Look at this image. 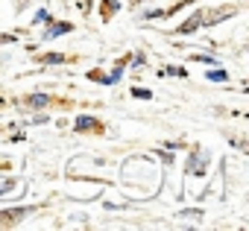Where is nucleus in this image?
Wrapping results in <instances>:
<instances>
[{
    "instance_id": "nucleus-1",
    "label": "nucleus",
    "mask_w": 249,
    "mask_h": 231,
    "mask_svg": "<svg viewBox=\"0 0 249 231\" xmlns=\"http://www.w3.org/2000/svg\"><path fill=\"white\" fill-rule=\"evenodd\" d=\"M24 214H30V208H15V211H3V214H0V225H9V222L21 219Z\"/></svg>"
},
{
    "instance_id": "nucleus-2",
    "label": "nucleus",
    "mask_w": 249,
    "mask_h": 231,
    "mask_svg": "<svg viewBox=\"0 0 249 231\" xmlns=\"http://www.w3.org/2000/svg\"><path fill=\"white\" fill-rule=\"evenodd\" d=\"M202 21H205V18H202V12H194V15H191V18H188V21L179 27V33H194V30H196Z\"/></svg>"
},
{
    "instance_id": "nucleus-3",
    "label": "nucleus",
    "mask_w": 249,
    "mask_h": 231,
    "mask_svg": "<svg viewBox=\"0 0 249 231\" xmlns=\"http://www.w3.org/2000/svg\"><path fill=\"white\" fill-rule=\"evenodd\" d=\"M188 173L202 176V173H205V155H194V158H191V164H188Z\"/></svg>"
},
{
    "instance_id": "nucleus-4",
    "label": "nucleus",
    "mask_w": 249,
    "mask_h": 231,
    "mask_svg": "<svg viewBox=\"0 0 249 231\" xmlns=\"http://www.w3.org/2000/svg\"><path fill=\"white\" fill-rule=\"evenodd\" d=\"M100 126H103V123H97L94 117H79V120H76V129H79V132H85V129H88V132H97Z\"/></svg>"
},
{
    "instance_id": "nucleus-5",
    "label": "nucleus",
    "mask_w": 249,
    "mask_h": 231,
    "mask_svg": "<svg viewBox=\"0 0 249 231\" xmlns=\"http://www.w3.org/2000/svg\"><path fill=\"white\" fill-rule=\"evenodd\" d=\"M65 33H71V24H53V27L47 30V38H56V35H65Z\"/></svg>"
},
{
    "instance_id": "nucleus-6",
    "label": "nucleus",
    "mask_w": 249,
    "mask_h": 231,
    "mask_svg": "<svg viewBox=\"0 0 249 231\" xmlns=\"http://www.w3.org/2000/svg\"><path fill=\"white\" fill-rule=\"evenodd\" d=\"M114 12H117V0H103V18L108 21Z\"/></svg>"
},
{
    "instance_id": "nucleus-7",
    "label": "nucleus",
    "mask_w": 249,
    "mask_h": 231,
    "mask_svg": "<svg viewBox=\"0 0 249 231\" xmlns=\"http://www.w3.org/2000/svg\"><path fill=\"white\" fill-rule=\"evenodd\" d=\"M47 102H50V99H47V97H41V94H38V97H30V105H36V108H44Z\"/></svg>"
},
{
    "instance_id": "nucleus-8",
    "label": "nucleus",
    "mask_w": 249,
    "mask_h": 231,
    "mask_svg": "<svg viewBox=\"0 0 249 231\" xmlns=\"http://www.w3.org/2000/svg\"><path fill=\"white\" fill-rule=\"evenodd\" d=\"M208 79H211V82H223V79H229V76H226L223 70H211V73H208Z\"/></svg>"
},
{
    "instance_id": "nucleus-9",
    "label": "nucleus",
    "mask_w": 249,
    "mask_h": 231,
    "mask_svg": "<svg viewBox=\"0 0 249 231\" xmlns=\"http://www.w3.org/2000/svg\"><path fill=\"white\" fill-rule=\"evenodd\" d=\"M132 94H135V97H141V99H150V97H153V94H150V91H147V88H135V91H132Z\"/></svg>"
},
{
    "instance_id": "nucleus-10",
    "label": "nucleus",
    "mask_w": 249,
    "mask_h": 231,
    "mask_svg": "<svg viewBox=\"0 0 249 231\" xmlns=\"http://www.w3.org/2000/svg\"><path fill=\"white\" fill-rule=\"evenodd\" d=\"M47 62H50V65H56V62H62V56H59V53H50V56H47Z\"/></svg>"
}]
</instances>
